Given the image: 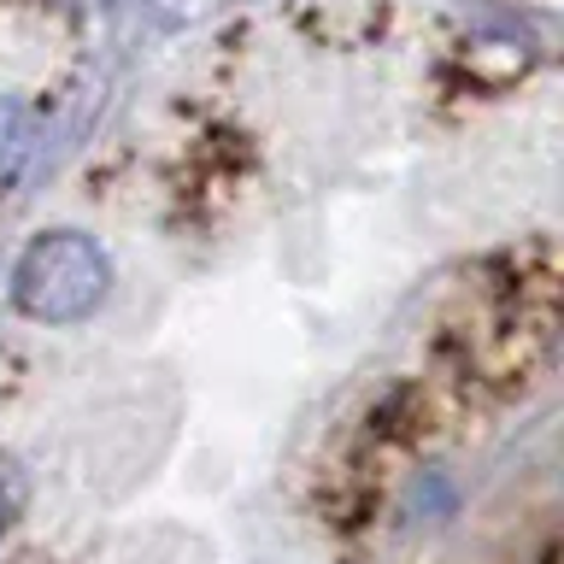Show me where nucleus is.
I'll list each match as a JSON object with an SVG mask.
<instances>
[{"mask_svg": "<svg viewBox=\"0 0 564 564\" xmlns=\"http://www.w3.org/2000/svg\"><path fill=\"white\" fill-rule=\"evenodd\" d=\"M106 282H112V264H106L100 247L77 229H59V236H42L18 259L12 300L42 324H70V317H88L100 306Z\"/></svg>", "mask_w": 564, "mask_h": 564, "instance_id": "f257e3e1", "label": "nucleus"}, {"mask_svg": "<svg viewBox=\"0 0 564 564\" xmlns=\"http://www.w3.org/2000/svg\"><path fill=\"white\" fill-rule=\"evenodd\" d=\"M30 141H35L30 112L18 100H0V183H7V176L30 159Z\"/></svg>", "mask_w": 564, "mask_h": 564, "instance_id": "f03ea898", "label": "nucleus"}]
</instances>
